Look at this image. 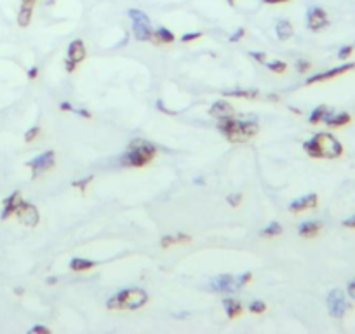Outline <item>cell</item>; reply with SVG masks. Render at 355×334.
<instances>
[{
  "label": "cell",
  "instance_id": "obj_1",
  "mask_svg": "<svg viewBox=\"0 0 355 334\" xmlns=\"http://www.w3.org/2000/svg\"><path fill=\"white\" fill-rule=\"evenodd\" d=\"M305 152L312 159H340L343 155V144L329 133H319L303 143Z\"/></svg>",
  "mask_w": 355,
  "mask_h": 334
},
{
  "label": "cell",
  "instance_id": "obj_2",
  "mask_svg": "<svg viewBox=\"0 0 355 334\" xmlns=\"http://www.w3.org/2000/svg\"><path fill=\"white\" fill-rule=\"evenodd\" d=\"M220 133L232 143H245L260 133V126L251 120H235L234 117L221 118L218 126Z\"/></svg>",
  "mask_w": 355,
  "mask_h": 334
},
{
  "label": "cell",
  "instance_id": "obj_3",
  "mask_svg": "<svg viewBox=\"0 0 355 334\" xmlns=\"http://www.w3.org/2000/svg\"><path fill=\"white\" fill-rule=\"evenodd\" d=\"M150 300L147 291L143 289H124L113 294L107 301L108 310H139Z\"/></svg>",
  "mask_w": 355,
  "mask_h": 334
},
{
  "label": "cell",
  "instance_id": "obj_4",
  "mask_svg": "<svg viewBox=\"0 0 355 334\" xmlns=\"http://www.w3.org/2000/svg\"><path fill=\"white\" fill-rule=\"evenodd\" d=\"M157 148L150 141L144 139H134L129 144V150L122 157V164L127 167H144L155 159Z\"/></svg>",
  "mask_w": 355,
  "mask_h": 334
},
{
  "label": "cell",
  "instance_id": "obj_5",
  "mask_svg": "<svg viewBox=\"0 0 355 334\" xmlns=\"http://www.w3.org/2000/svg\"><path fill=\"white\" fill-rule=\"evenodd\" d=\"M253 280L251 272H245L242 275H220L214 277L209 284V289L214 293H235L239 289H242L245 284H249Z\"/></svg>",
  "mask_w": 355,
  "mask_h": 334
},
{
  "label": "cell",
  "instance_id": "obj_6",
  "mask_svg": "<svg viewBox=\"0 0 355 334\" xmlns=\"http://www.w3.org/2000/svg\"><path fill=\"white\" fill-rule=\"evenodd\" d=\"M129 17L133 21V33L138 40L147 42L153 38V32H152V23L150 17L144 14L139 9H129Z\"/></svg>",
  "mask_w": 355,
  "mask_h": 334
},
{
  "label": "cell",
  "instance_id": "obj_7",
  "mask_svg": "<svg viewBox=\"0 0 355 334\" xmlns=\"http://www.w3.org/2000/svg\"><path fill=\"white\" fill-rule=\"evenodd\" d=\"M327 308H329L331 317L335 319H343L348 311V303L345 298V293L341 289H332L327 296Z\"/></svg>",
  "mask_w": 355,
  "mask_h": 334
},
{
  "label": "cell",
  "instance_id": "obj_8",
  "mask_svg": "<svg viewBox=\"0 0 355 334\" xmlns=\"http://www.w3.org/2000/svg\"><path fill=\"white\" fill-rule=\"evenodd\" d=\"M87 56V51H86V46L80 38H75V40L70 42L68 46V56H67V61H65V68L67 72H75L77 65L82 63Z\"/></svg>",
  "mask_w": 355,
  "mask_h": 334
},
{
  "label": "cell",
  "instance_id": "obj_9",
  "mask_svg": "<svg viewBox=\"0 0 355 334\" xmlns=\"http://www.w3.org/2000/svg\"><path fill=\"white\" fill-rule=\"evenodd\" d=\"M54 164H56V153L52 152V150H47V152H44L42 155H38V157H35V159H32L26 165L32 169V178L35 179L37 176H40L42 173H46V171L52 169V167H54Z\"/></svg>",
  "mask_w": 355,
  "mask_h": 334
},
{
  "label": "cell",
  "instance_id": "obj_10",
  "mask_svg": "<svg viewBox=\"0 0 355 334\" xmlns=\"http://www.w3.org/2000/svg\"><path fill=\"white\" fill-rule=\"evenodd\" d=\"M16 218L19 223H23L26 226H37L38 221H40V214H38V209L35 207L33 204H28V202H21L16 209Z\"/></svg>",
  "mask_w": 355,
  "mask_h": 334
},
{
  "label": "cell",
  "instance_id": "obj_11",
  "mask_svg": "<svg viewBox=\"0 0 355 334\" xmlns=\"http://www.w3.org/2000/svg\"><path fill=\"white\" fill-rule=\"evenodd\" d=\"M355 70V63H347V65H341L338 68H331L327 72H322V73H315L314 77H310L306 80V86H314V84H321V82H327V80H332V78L340 77V75H345V73L352 72Z\"/></svg>",
  "mask_w": 355,
  "mask_h": 334
},
{
  "label": "cell",
  "instance_id": "obj_12",
  "mask_svg": "<svg viewBox=\"0 0 355 334\" xmlns=\"http://www.w3.org/2000/svg\"><path fill=\"white\" fill-rule=\"evenodd\" d=\"M306 26H308L312 32H321V30L329 26V17L327 12L321 7H312L306 14Z\"/></svg>",
  "mask_w": 355,
  "mask_h": 334
},
{
  "label": "cell",
  "instance_id": "obj_13",
  "mask_svg": "<svg viewBox=\"0 0 355 334\" xmlns=\"http://www.w3.org/2000/svg\"><path fill=\"white\" fill-rule=\"evenodd\" d=\"M319 205V197L317 193H308V195H303L300 199L293 200L289 204V211L293 214H298V213H303V211H308V209H315Z\"/></svg>",
  "mask_w": 355,
  "mask_h": 334
},
{
  "label": "cell",
  "instance_id": "obj_14",
  "mask_svg": "<svg viewBox=\"0 0 355 334\" xmlns=\"http://www.w3.org/2000/svg\"><path fill=\"white\" fill-rule=\"evenodd\" d=\"M209 113H211V117L218 118V120H221V118L234 117V107H232L228 101L220 99V101H216V103H214L211 108H209Z\"/></svg>",
  "mask_w": 355,
  "mask_h": 334
},
{
  "label": "cell",
  "instance_id": "obj_15",
  "mask_svg": "<svg viewBox=\"0 0 355 334\" xmlns=\"http://www.w3.org/2000/svg\"><path fill=\"white\" fill-rule=\"evenodd\" d=\"M322 122H326L329 127H343V126H348L350 122H352V117H350V113H347V112H340V113L327 112Z\"/></svg>",
  "mask_w": 355,
  "mask_h": 334
},
{
  "label": "cell",
  "instance_id": "obj_16",
  "mask_svg": "<svg viewBox=\"0 0 355 334\" xmlns=\"http://www.w3.org/2000/svg\"><path fill=\"white\" fill-rule=\"evenodd\" d=\"M21 193L19 192H14L9 199H6V202H4V211H2V219H7L11 218L12 214L16 213L17 205L21 204Z\"/></svg>",
  "mask_w": 355,
  "mask_h": 334
},
{
  "label": "cell",
  "instance_id": "obj_17",
  "mask_svg": "<svg viewBox=\"0 0 355 334\" xmlns=\"http://www.w3.org/2000/svg\"><path fill=\"white\" fill-rule=\"evenodd\" d=\"M321 230H322V225L319 221H305V223H301L300 228H298V234L301 237H305V239H314V237H317L321 234Z\"/></svg>",
  "mask_w": 355,
  "mask_h": 334
},
{
  "label": "cell",
  "instance_id": "obj_18",
  "mask_svg": "<svg viewBox=\"0 0 355 334\" xmlns=\"http://www.w3.org/2000/svg\"><path fill=\"white\" fill-rule=\"evenodd\" d=\"M223 306H225L226 317L228 319H237L244 314V306L240 305L237 300H225L223 301Z\"/></svg>",
  "mask_w": 355,
  "mask_h": 334
},
{
  "label": "cell",
  "instance_id": "obj_19",
  "mask_svg": "<svg viewBox=\"0 0 355 334\" xmlns=\"http://www.w3.org/2000/svg\"><path fill=\"white\" fill-rule=\"evenodd\" d=\"M275 33L279 40H289L293 37V25L287 19H280L275 26Z\"/></svg>",
  "mask_w": 355,
  "mask_h": 334
},
{
  "label": "cell",
  "instance_id": "obj_20",
  "mask_svg": "<svg viewBox=\"0 0 355 334\" xmlns=\"http://www.w3.org/2000/svg\"><path fill=\"white\" fill-rule=\"evenodd\" d=\"M188 242H192V237L181 234V235H168V237H164V239L160 240V245L164 249H168V247H171V245H174V244H188Z\"/></svg>",
  "mask_w": 355,
  "mask_h": 334
},
{
  "label": "cell",
  "instance_id": "obj_21",
  "mask_svg": "<svg viewBox=\"0 0 355 334\" xmlns=\"http://www.w3.org/2000/svg\"><path fill=\"white\" fill-rule=\"evenodd\" d=\"M223 96L228 98H240V99H256L260 96V92L256 89H240V91H225Z\"/></svg>",
  "mask_w": 355,
  "mask_h": 334
},
{
  "label": "cell",
  "instance_id": "obj_22",
  "mask_svg": "<svg viewBox=\"0 0 355 334\" xmlns=\"http://www.w3.org/2000/svg\"><path fill=\"white\" fill-rule=\"evenodd\" d=\"M94 266H96L94 261L84 259V258H73L72 261H70V268H72L73 272H87V270H93Z\"/></svg>",
  "mask_w": 355,
  "mask_h": 334
},
{
  "label": "cell",
  "instance_id": "obj_23",
  "mask_svg": "<svg viewBox=\"0 0 355 334\" xmlns=\"http://www.w3.org/2000/svg\"><path fill=\"white\" fill-rule=\"evenodd\" d=\"M32 14H33V6H26V4H23L19 9V14H17V25H19L21 28H26V26L30 25V21H32Z\"/></svg>",
  "mask_w": 355,
  "mask_h": 334
},
{
  "label": "cell",
  "instance_id": "obj_24",
  "mask_svg": "<svg viewBox=\"0 0 355 334\" xmlns=\"http://www.w3.org/2000/svg\"><path fill=\"white\" fill-rule=\"evenodd\" d=\"M153 38H155L157 42H162V44H173L174 33L168 28H159L155 33H153Z\"/></svg>",
  "mask_w": 355,
  "mask_h": 334
},
{
  "label": "cell",
  "instance_id": "obj_25",
  "mask_svg": "<svg viewBox=\"0 0 355 334\" xmlns=\"http://www.w3.org/2000/svg\"><path fill=\"white\" fill-rule=\"evenodd\" d=\"M326 113H327V107H324V105H321V107H317L315 110H312V113H310V117H308V122H310L312 126L319 124V122L324 120Z\"/></svg>",
  "mask_w": 355,
  "mask_h": 334
},
{
  "label": "cell",
  "instance_id": "obj_26",
  "mask_svg": "<svg viewBox=\"0 0 355 334\" xmlns=\"http://www.w3.org/2000/svg\"><path fill=\"white\" fill-rule=\"evenodd\" d=\"M282 234V226L279 225L277 221H274V223H270L268 226H265L261 230V237H266V239H272V237H277Z\"/></svg>",
  "mask_w": 355,
  "mask_h": 334
},
{
  "label": "cell",
  "instance_id": "obj_27",
  "mask_svg": "<svg viewBox=\"0 0 355 334\" xmlns=\"http://www.w3.org/2000/svg\"><path fill=\"white\" fill-rule=\"evenodd\" d=\"M266 68H268L270 72H274V73H284L287 70V65L284 63V61L275 59L274 63H266Z\"/></svg>",
  "mask_w": 355,
  "mask_h": 334
},
{
  "label": "cell",
  "instance_id": "obj_28",
  "mask_svg": "<svg viewBox=\"0 0 355 334\" xmlns=\"http://www.w3.org/2000/svg\"><path fill=\"white\" fill-rule=\"evenodd\" d=\"M247 310L251 311V314H254V315H261V314H265V311H266V305L263 301H253L251 305L247 306Z\"/></svg>",
  "mask_w": 355,
  "mask_h": 334
},
{
  "label": "cell",
  "instance_id": "obj_29",
  "mask_svg": "<svg viewBox=\"0 0 355 334\" xmlns=\"http://www.w3.org/2000/svg\"><path fill=\"white\" fill-rule=\"evenodd\" d=\"M38 134H40V127H38V126L32 127V129L26 131V134H25V141H26V143H32V141H35V139L38 138Z\"/></svg>",
  "mask_w": 355,
  "mask_h": 334
},
{
  "label": "cell",
  "instance_id": "obj_30",
  "mask_svg": "<svg viewBox=\"0 0 355 334\" xmlns=\"http://www.w3.org/2000/svg\"><path fill=\"white\" fill-rule=\"evenodd\" d=\"M226 202H228L232 207H237V205H240V202H242V195H240V193L228 195V197H226Z\"/></svg>",
  "mask_w": 355,
  "mask_h": 334
},
{
  "label": "cell",
  "instance_id": "obj_31",
  "mask_svg": "<svg viewBox=\"0 0 355 334\" xmlns=\"http://www.w3.org/2000/svg\"><path fill=\"white\" fill-rule=\"evenodd\" d=\"M352 52H353V47L352 46H345V47H341V49H340L338 58L340 59H347L348 56H352Z\"/></svg>",
  "mask_w": 355,
  "mask_h": 334
},
{
  "label": "cell",
  "instance_id": "obj_32",
  "mask_svg": "<svg viewBox=\"0 0 355 334\" xmlns=\"http://www.w3.org/2000/svg\"><path fill=\"white\" fill-rule=\"evenodd\" d=\"M202 37V33L200 32H194V33H185L181 37V42H194V40H197V38H200Z\"/></svg>",
  "mask_w": 355,
  "mask_h": 334
},
{
  "label": "cell",
  "instance_id": "obj_33",
  "mask_svg": "<svg viewBox=\"0 0 355 334\" xmlns=\"http://www.w3.org/2000/svg\"><path fill=\"white\" fill-rule=\"evenodd\" d=\"M91 181H93V176H89V178H86V179H80V181H73V186L75 188H80L82 192L86 190V186L89 184Z\"/></svg>",
  "mask_w": 355,
  "mask_h": 334
},
{
  "label": "cell",
  "instance_id": "obj_34",
  "mask_svg": "<svg viewBox=\"0 0 355 334\" xmlns=\"http://www.w3.org/2000/svg\"><path fill=\"white\" fill-rule=\"evenodd\" d=\"M296 68H298V72H300V73H303V72H308V70L312 68V65H310L308 61L300 59V61L296 63Z\"/></svg>",
  "mask_w": 355,
  "mask_h": 334
},
{
  "label": "cell",
  "instance_id": "obj_35",
  "mask_svg": "<svg viewBox=\"0 0 355 334\" xmlns=\"http://www.w3.org/2000/svg\"><path fill=\"white\" fill-rule=\"evenodd\" d=\"M253 59H256L258 63H266V54L265 52H249Z\"/></svg>",
  "mask_w": 355,
  "mask_h": 334
},
{
  "label": "cell",
  "instance_id": "obj_36",
  "mask_svg": "<svg viewBox=\"0 0 355 334\" xmlns=\"http://www.w3.org/2000/svg\"><path fill=\"white\" fill-rule=\"evenodd\" d=\"M244 35H245V30H244V28H239V30H237V32L230 37V42H239L240 38L244 37Z\"/></svg>",
  "mask_w": 355,
  "mask_h": 334
},
{
  "label": "cell",
  "instance_id": "obj_37",
  "mask_svg": "<svg viewBox=\"0 0 355 334\" xmlns=\"http://www.w3.org/2000/svg\"><path fill=\"white\" fill-rule=\"evenodd\" d=\"M30 332H44V334H49L51 329L49 327H44V326H33L30 329Z\"/></svg>",
  "mask_w": 355,
  "mask_h": 334
},
{
  "label": "cell",
  "instance_id": "obj_38",
  "mask_svg": "<svg viewBox=\"0 0 355 334\" xmlns=\"http://www.w3.org/2000/svg\"><path fill=\"white\" fill-rule=\"evenodd\" d=\"M348 296L352 298V300H355V279L348 284Z\"/></svg>",
  "mask_w": 355,
  "mask_h": 334
},
{
  "label": "cell",
  "instance_id": "obj_39",
  "mask_svg": "<svg viewBox=\"0 0 355 334\" xmlns=\"http://www.w3.org/2000/svg\"><path fill=\"white\" fill-rule=\"evenodd\" d=\"M343 226H345V228H355V216L345 219V221H343Z\"/></svg>",
  "mask_w": 355,
  "mask_h": 334
},
{
  "label": "cell",
  "instance_id": "obj_40",
  "mask_svg": "<svg viewBox=\"0 0 355 334\" xmlns=\"http://www.w3.org/2000/svg\"><path fill=\"white\" fill-rule=\"evenodd\" d=\"M38 75V68L37 67H33V68H30V72H28V78L30 80H35Z\"/></svg>",
  "mask_w": 355,
  "mask_h": 334
},
{
  "label": "cell",
  "instance_id": "obj_41",
  "mask_svg": "<svg viewBox=\"0 0 355 334\" xmlns=\"http://www.w3.org/2000/svg\"><path fill=\"white\" fill-rule=\"evenodd\" d=\"M157 107H159V108H160V110H162V112H164V113H169V115H174V112H171V110H168V108H165L164 105H162V101H157Z\"/></svg>",
  "mask_w": 355,
  "mask_h": 334
},
{
  "label": "cell",
  "instance_id": "obj_42",
  "mask_svg": "<svg viewBox=\"0 0 355 334\" xmlns=\"http://www.w3.org/2000/svg\"><path fill=\"white\" fill-rule=\"evenodd\" d=\"M263 2L274 6V4H286V2H289V0H263Z\"/></svg>",
  "mask_w": 355,
  "mask_h": 334
},
{
  "label": "cell",
  "instance_id": "obj_43",
  "mask_svg": "<svg viewBox=\"0 0 355 334\" xmlns=\"http://www.w3.org/2000/svg\"><path fill=\"white\" fill-rule=\"evenodd\" d=\"M23 4H26V6H33L35 0H23Z\"/></svg>",
  "mask_w": 355,
  "mask_h": 334
},
{
  "label": "cell",
  "instance_id": "obj_44",
  "mask_svg": "<svg viewBox=\"0 0 355 334\" xmlns=\"http://www.w3.org/2000/svg\"><path fill=\"white\" fill-rule=\"evenodd\" d=\"M234 2H235V0H228V4H230V6H234Z\"/></svg>",
  "mask_w": 355,
  "mask_h": 334
}]
</instances>
